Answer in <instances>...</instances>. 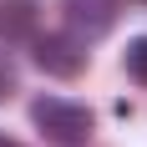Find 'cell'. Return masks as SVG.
Listing matches in <instances>:
<instances>
[{
	"mask_svg": "<svg viewBox=\"0 0 147 147\" xmlns=\"http://www.w3.org/2000/svg\"><path fill=\"white\" fill-rule=\"evenodd\" d=\"M30 122L46 142L56 147H86L96 132V117H91L81 102H66V96H36L30 102Z\"/></svg>",
	"mask_w": 147,
	"mask_h": 147,
	"instance_id": "obj_1",
	"label": "cell"
},
{
	"mask_svg": "<svg viewBox=\"0 0 147 147\" xmlns=\"http://www.w3.org/2000/svg\"><path fill=\"white\" fill-rule=\"evenodd\" d=\"M30 61L46 76H56V81H76V76L86 71L91 51L76 41L71 30H41V36H30Z\"/></svg>",
	"mask_w": 147,
	"mask_h": 147,
	"instance_id": "obj_2",
	"label": "cell"
},
{
	"mask_svg": "<svg viewBox=\"0 0 147 147\" xmlns=\"http://www.w3.org/2000/svg\"><path fill=\"white\" fill-rule=\"evenodd\" d=\"M117 15H122V0H61V20L81 46L102 41L117 30Z\"/></svg>",
	"mask_w": 147,
	"mask_h": 147,
	"instance_id": "obj_3",
	"label": "cell"
},
{
	"mask_svg": "<svg viewBox=\"0 0 147 147\" xmlns=\"http://www.w3.org/2000/svg\"><path fill=\"white\" fill-rule=\"evenodd\" d=\"M122 66H127V76H132V81H142V86H147V36L127 41V51H122Z\"/></svg>",
	"mask_w": 147,
	"mask_h": 147,
	"instance_id": "obj_4",
	"label": "cell"
},
{
	"mask_svg": "<svg viewBox=\"0 0 147 147\" xmlns=\"http://www.w3.org/2000/svg\"><path fill=\"white\" fill-rule=\"evenodd\" d=\"M10 96H15V66L0 56V102H10Z\"/></svg>",
	"mask_w": 147,
	"mask_h": 147,
	"instance_id": "obj_5",
	"label": "cell"
},
{
	"mask_svg": "<svg viewBox=\"0 0 147 147\" xmlns=\"http://www.w3.org/2000/svg\"><path fill=\"white\" fill-rule=\"evenodd\" d=\"M0 147H20V142H15V137H5V132H0Z\"/></svg>",
	"mask_w": 147,
	"mask_h": 147,
	"instance_id": "obj_6",
	"label": "cell"
}]
</instances>
